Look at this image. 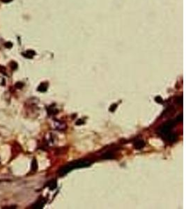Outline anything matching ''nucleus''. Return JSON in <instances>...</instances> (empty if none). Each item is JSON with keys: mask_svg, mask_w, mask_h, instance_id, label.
Segmentation results:
<instances>
[{"mask_svg": "<svg viewBox=\"0 0 186 209\" xmlns=\"http://www.w3.org/2000/svg\"><path fill=\"white\" fill-rule=\"evenodd\" d=\"M91 164H92V162L88 160H79L73 161L61 168L59 171V175L60 176H65L66 174H67L69 172L72 171L74 169L88 167L91 165Z\"/></svg>", "mask_w": 186, "mask_h": 209, "instance_id": "1", "label": "nucleus"}, {"mask_svg": "<svg viewBox=\"0 0 186 209\" xmlns=\"http://www.w3.org/2000/svg\"><path fill=\"white\" fill-rule=\"evenodd\" d=\"M174 122H175L174 121H168V122H166V124H164L160 128V133L162 134H163L164 136L166 135V134L169 133V132L171 130L172 128L174 126V124H175Z\"/></svg>", "mask_w": 186, "mask_h": 209, "instance_id": "2", "label": "nucleus"}, {"mask_svg": "<svg viewBox=\"0 0 186 209\" xmlns=\"http://www.w3.org/2000/svg\"><path fill=\"white\" fill-rule=\"evenodd\" d=\"M145 143L143 140H138L134 143V147L136 149H142L144 146Z\"/></svg>", "mask_w": 186, "mask_h": 209, "instance_id": "3", "label": "nucleus"}, {"mask_svg": "<svg viewBox=\"0 0 186 209\" xmlns=\"http://www.w3.org/2000/svg\"><path fill=\"white\" fill-rule=\"evenodd\" d=\"M35 54H36V53H35V52H34V50H27V51H26L25 52H24L22 54L24 55V57L31 59V58H32L33 56L35 55Z\"/></svg>", "mask_w": 186, "mask_h": 209, "instance_id": "4", "label": "nucleus"}, {"mask_svg": "<svg viewBox=\"0 0 186 209\" xmlns=\"http://www.w3.org/2000/svg\"><path fill=\"white\" fill-rule=\"evenodd\" d=\"M45 203H46V201H45L44 199L39 200V201H38V202L34 205L33 208H42V207H43V206H44V204H45Z\"/></svg>", "mask_w": 186, "mask_h": 209, "instance_id": "5", "label": "nucleus"}, {"mask_svg": "<svg viewBox=\"0 0 186 209\" xmlns=\"http://www.w3.org/2000/svg\"><path fill=\"white\" fill-rule=\"evenodd\" d=\"M47 88H48V84H47V83H42V84H40V85L38 86V90L39 92H44L47 90Z\"/></svg>", "mask_w": 186, "mask_h": 209, "instance_id": "6", "label": "nucleus"}, {"mask_svg": "<svg viewBox=\"0 0 186 209\" xmlns=\"http://www.w3.org/2000/svg\"><path fill=\"white\" fill-rule=\"evenodd\" d=\"M102 158H104V159H112V158H114V154H112V152H110V151H109V152H106L105 154L102 156Z\"/></svg>", "mask_w": 186, "mask_h": 209, "instance_id": "7", "label": "nucleus"}, {"mask_svg": "<svg viewBox=\"0 0 186 209\" xmlns=\"http://www.w3.org/2000/svg\"><path fill=\"white\" fill-rule=\"evenodd\" d=\"M48 186L49 187L50 189L51 190H54V188H56V182L55 180H51V181L48 184Z\"/></svg>", "mask_w": 186, "mask_h": 209, "instance_id": "8", "label": "nucleus"}, {"mask_svg": "<svg viewBox=\"0 0 186 209\" xmlns=\"http://www.w3.org/2000/svg\"><path fill=\"white\" fill-rule=\"evenodd\" d=\"M37 167H38V165H37V162H36V160H34L32 162V170L33 172H36L37 170Z\"/></svg>", "mask_w": 186, "mask_h": 209, "instance_id": "9", "label": "nucleus"}, {"mask_svg": "<svg viewBox=\"0 0 186 209\" xmlns=\"http://www.w3.org/2000/svg\"><path fill=\"white\" fill-rule=\"evenodd\" d=\"M10 68L12 69V70H16V69H17V68H18V64H17L16 62H10Z\"/></svg>", "mask_w": 186, "mask_h": 209, "instance_id": "10", "label": "nucleus"}, {"mask_svg": "<svg viewBox=\"0 0 186 209\" xmlns=\"http://www.w3.org/2000/svg\"><path fill=\"white\" fill-rule=\"evenodd\" d=\"M4 46H5V47H6V48L10 49V48H11L13 47V43L11 42H6L4 44Z\"/></svg>", "mask_w": 186, "mask_h": 209, "instance_id": "11", "label": "nucleus"}, {"mask_svg": "<svg viewBox=\"0 0 186 209\" xmlns=\"http://www.w3.org/2000/svg\"><path fill=\"white\" fill-rule=\"evenodd\" d=\"M156 101L157 102H158V103H162V99L161 97H160V96H158V97L156 98Z\"/></svg>", "mask_w": 186, "mask_h": 209, "instance_id": "12", "label": "nucleus"}, {"mask_svg": "<svg viewBox=\"0 0 186 209\" xmlns=\"http://www.w3.org/2000/svg\"><path fill=\"white\" fill-rule=\"evenodd\" d=\"M16 86L17 88H21L23 86V83H21V82H18V83H16Z\"/></svg>", "mask_w": 186, "mask_h": 209, "instance_id": "13", "label": "nucleus"}, {"mask_svg": "<svg viewBox=\"0 0 186 209\" xmlns=\"http://www.w3.org/2000/svg\"><path fill=\"white\" fill-rule=\"evenodd\" d=\"M116 107H117V106H116V104H112V107L110 108V110L111 112H114V110H115V109L116 108Z\"/></svg>", "mask_w": 186, "mask_h": 209, "instance_id": "14", "label": "nucleus"}, {"mask_svg": "<svg viewBox=\"0 0 186 209\" xmlns=\"http://www.w3.org/2000/svg\"><path fill=\"white\" fill-rule=\"evenodd\" d=\"M0 1L4 2V3H9L10 2H12L13 0H0Z\"/></svg>", "mask_w": 186, "mask_h": 209, "instance_id": "15", "label": "nucleus"}]
</instances>
